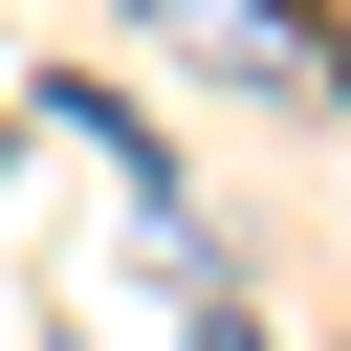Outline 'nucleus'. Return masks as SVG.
Returning <instances> with one entry per match:
<instances>
[{
    "label": "nucleus",
    "instance_id": "nucleus-1",
    "mask_svg": "<svg viewBox=\"0 0 351 351\" xmlns=\"http://www.w3.org/2000/svg\"><path fill=\"white\" fill-rule=\"evenodd\" d=\"M197 351H263V307H241V285H219V307H197Z\"/></svg>",
    "mask_w": 351,
    "mask_h": 351
},
{
    "label": "nucleus",
    "instance_id": "nucleus-2",
    "mask_svg": "<svg viewBox=\"0 0 351 351\" xmlns=\"http://www.w3.org/2000/svg\"><path fill=\"white\" fill-rule=\"evenodd\" d=\"M154 22H219V0H154Z\"/></svg>",
    "mask_w": 351,
    "mask_h": 351
}]
</instances>
